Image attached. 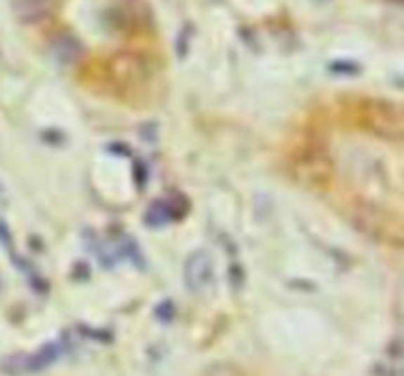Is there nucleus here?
Masks as SVG:
<instances>
[{"instance_id":"f257e3e1","label":"nucleus","mask_w":404,"mask_h":376,"mask_svg":"<svg viewBox=\"0 0 404 376\" xmlns=\"http://www.w3.org/2000/svg\"><path fill=\"white\" fill-rule=\"evenodd\" d=\"M183 278L185 286L195 294H202L213 282V258L205 250H195L188 257L185 266H183Z\"/></svg>"},{"instance_id":"f03ea898","label":"nucleus","mask_w":404,"mask_h":376,"mask_svg":"<svg viewBox=\"0 0 404 376\" xmlns=\"http://www.w3.org/2000/svg\"><path fill=\"white\" fill-rule=\"evenodd\" d=\"M12 8L22 24H40L51 16L50 0H14Z\"/></svg>"},{"instance_id":"7ed1b4c3","label":"nucleus","mask_w":404,"mask_h":376,"mask_svg":"<svg viewBox=\"0 0 404 376\" xmlns=\"http://www.w3.org/2000/svg\"><path fill=\"white\" fill-rule=\"evenodd\" d=\"M53 56L61 61V63H71L81 56L79 41L75 40L73 36L63 34L58 40L53 41Z\"/></svg>"}]
</instances>
